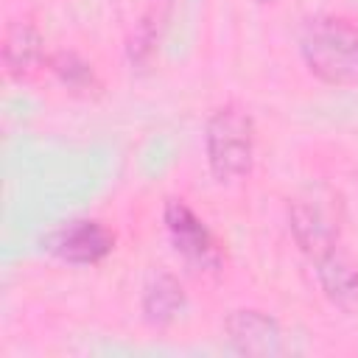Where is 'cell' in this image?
<instances>
[{
	"instance_id": "6da1fadb",
	"label": "cell",
	"mask_w": 358,
	"mask_h": 358,
	"mask_svg": "<svg viewBox=\"0 0 358 358\" xmlns=\"http://www.w3.org/2000/svg\"><path fill=\"white\" fill-rule=\"evenodd\" d=\"M299 56L310 76L341 87L358 81V22L344 14H316L302 22Z\"/></svg>"
},
{
	"instance_id": "7a4b0ae2",
	"label": "cell",
	"mask_w": 358,
	"mask_h": 358,
	"mask_svg": "<svg viewBox=\"0 0 358 358\" xmlns=\"http://www.w3.org/2000/svg\"><path fill=\"white\" fill-rule=\"evenodd\" d=\"M255 117L241 103H224L210 112L204 123L207 168L221 185L241 182L255 168Z\"/></svg>"
},
{
	"instance_id": "3957f363",
	"label": "cell",
	"mask_w": 358,
	"mask_h": 358,
	"mask_svg": "<svg viewBox=\"0 0 358 358\" xmlns=\"http://www.w3.org/2000/svg\"><path fill=\"white\" fill-rule=\"evenodd\" d=\"M288 229L294 243L310 260L333 252L341 235V215L333 196H322L319 190L299 193L288 201Z\"/></svg>"
},
{
	"instance_id": "277c9868",
	"label": "cell",
	"mask_w": 358,
	"mask_h": 358,
	"mask_svg": "<svg viewBox=\"0 0 358 358\" xmlns=\"http://www.w3.org/2000/svg\"><path fill=\"white\" fill-rule=\"evenodd\" d=\"M162 221L171 235L173 249L196 268H221L224 263V249L218 238L207 229V224L190 210L185 199H168L162 207Z\"/></svg>"
},
{
	"instance_id": "5b68a950",
	"label": "cell",
	"mask_w": 358,
	"mask_h": 358,
	"mask_svg": "<svg viewBox=\"0 0 358 358\" xmlns=\"http://www.w3.org/2000/svg\"><path fill=\"white\" fill-rule=\"evenodd\" d=\"M224 336L241 355H277L282 350L280 322L260 308H235L224 319Z\"/></svg>"
},
{
	"instance_id": "8992f818",
	"label": "cell",
	"mask_w": 358,
	"mask_h": 358,
	"mask_svg": "<svg viewBox=\"0 0 358 358\" xmlns=\"http://www.w3.org/2000/svg\"><path fill=\"white\" fill-rule=\"evenodd\" d=\"M115 249V232L98 218H78L56 229L50 252L76 266H95Z\"/></svg>"
},
{
	"instance_id": "52a82bcc",
	"label": "cell",
	"mask_w": 358,
	"mask_h": 358,
	"mask_svg": "<svg viewBox=\"0 0 358 358\" xmlns=\"http://www.w3.org/2000/svg\"><path fill=\"white\" fill-rule=\"evenodd\" d=\"M0 53H3L6 73L14 76V78H25L48 62L45 39H42L39 28L31 20H11L6 25Z\"/></svg>"
},
{
	"instance_id": "ba28073f",
	"label": "cell",
	"mask_w": 358,
	"mask_h": 358,
	"mask_svg": "<svg viewBox=\"0 0 358 358\" xmlns=\"http://www.w3.org/2000/svg\"><path fill=\"white\" fill-rule=\"evenodd\" d=\"M313 271H316V282L330 305H336L344 313L358 310V266L347 255L333 249V252L322 255L319 260H313Z\"/></svg>"
},
{
	"instance_id": "9c48e42d",
	"label": "cell",
	"mask_w": 358,
	"mask_h": 358,
	"mask_svg": "<svg viewBox=\"0 0 358 358\" xmlns=\"http://www.w3.org/2000/svg\"><path fill=\"white\" fill-rule=\"evenodd\" d=\"M185 305H187L185 285L171 271H157L143 285L140 310H143V319L151 327H168V324H173L179 319V313L185 310Z\"/></svg>"
},
{
	"instance_id": "30bf717a",
	"label": "cell",
	"mask_w": 358,
	"mask_h": 358,
	"mask_svg": "<svg viewBox=\"0 0 358 358\" xmlns=\"http://www.w3.org/2000/svg\"><path fill=\"white\" fill-rule=\"evenodd\" d=\"M45 67L62 81V87H67L76 95H87L90 98V95H98L103 90V81L98 78L95 67L84 56H78L76 50H67V48L50 50Z\"/></svg>"
},
{
	"instance_id": "8fae6325",
	"label": "cell",
	"mask_w": 358,
	"mask_h": 358,
	"mask_svg": "<svg viewBox=\"0 0 358 358\" xmlns=\"http://www.w3.org/2000/svg\"><path fill=\"white\" fill-rule=\"evenodd\" d=\"M162 20L165 17H162V11L157 6H151L140 17V22H137V28H134V34L129 39V59L131 62L143 64V62H148L154 56L157 42H159V34H162Z\"/></svg>"
}]
</instances>
